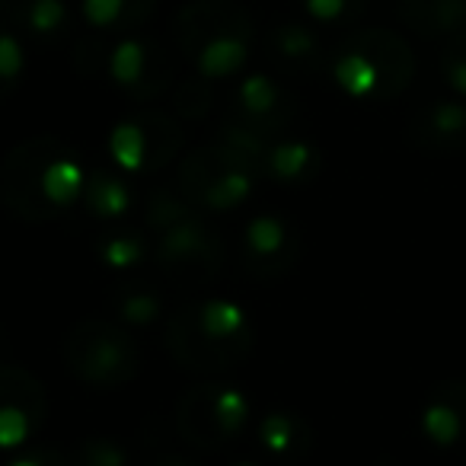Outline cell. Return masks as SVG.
<instances>
[{
  "instance_id": "6da1fadb",
  "label": "cell",
  "mask_w": 466,
  "mask_h": 466,
  "mask_svg": "<svg viewBox=\"0 0 466 466\" xmlns=\"http://www.w3.org/2000/svg\"><path fill=\"white\" fill-rule=\"evenodd\" d=\"M84 182L80 157L58 137L20 144L0 167V198L29 220L61 218Z\"/></svg>"
},
{
  "instance_id": "7a4b0ae2",
  "label": "cell",
  "mask_w": 466,
  "mask_h": 466,
  "mask_svg": "<svg viewBox=\"0 0 466 466\" xmlns=\"http://www.w3.org/2000/svg\"><path fill=\"white\" fill-rule=\"evenodd\" d=\"M253 16L237 0H192L176 16V46L205 77H230L249 61Z\"/></svg>"
},
{
  "instance_id": "3957f363",
  "label": "cell",
  "mask_w": 466,
  "mask_h": 466,
  "mask_svg": "<svg viewBox=\"0 0 466 466\" xmlns=\"http://www.w3.org/2000/svg\"><path fill=\"white\" fill-rule=\"evenodd\" d=\"M253 345V332L240 310L230 304L186 307L169 323V349L188 370H227L243 361Z\"/></svg>"
},
{
  "instance_id": "277c9868",
  "label": "cell",
  "mask_w": 466,
  "mask_h": 466,
  "mask_svg": "<svg viewBox=\"0 0 466 466\" xmlns=\"http://www.w3.org/2000/svg\"><path fill=\"white\" fill-rule=\"evenodd\" d=\"M332 74L355 96H390L412 77V52L387 29H361L339 48Z\"/></svg>"
},
{
  "instance_id": "5b68a950",
  "label": "cell",
  "mask_w": 466,
  "mask_h": 466,
  "mask_svg": "<svg viewBox=\"0 0 466 466\" xmlns=\"http://www.w3.org/2000/svg\"><path fill=\"white\" fill-rule=\"evenodd\" d=\"M67 364L96 387H118L137 370V349L125 329L106 319H84L67 336Z\"/></svg>"
},
{
  "instance_id": "8992f818",
  "label": "cell",
  "mask_w": 466,
  "mask_h": 466,
  "mask_svg": "<svg viewBox=\"0 0 466 466\" xmlns=\"http://www.w3.org/2000/svg\"><path fill=\"white\" fill-rule=\"evenodd\" d=\"M253 157L240 154L237 147H208L198 150L186 160L179 179L182 192L198 205L211 208H230L253 188Z\"/></svg>"
},
{
  "instance_id": "52a82bcc",
  "label": "cell",
  "mask_w": 466,
  "mask_h": 466,
  "mask_svg": "<svg viewBox=\"0 0 466 466\" xmlns=\"http://www.w3.org/2000/svg\"><path fill=\"white\" fill-rule=\"evenodd\" d=\"M220 262V243L201 220L186 211L179 220L160 230L157 243V266L182 285H201L218 272Z\"/></svg>"
},
{
  "instance_id": "ba28073f",
  "label": "cell",
  "mask_w": 466,
  "mask_h": 466,
  "mask_svg": "<svg viewBox=\"0 0 466 466\" xmlns=\"http://www.w3.org/2000/svg\"><path fill=\"white\" fill-rule=\"evenodd\" d=\"M249 406L240 393L224 387L192 390L179 402V431L198 447H220L247 425Z\"/></svg>"
},
{
  "instance_id": "9c48e42d",
  "label": "cell",
  "mask_w": 466,
  "mask_h": 466,
  "mask_svg": "<svg viewBox=\"0 0 466 466\" xmlns=\"http://www.w3.org/2000/svg\"><path fill=\"white\" fill-rule=\"evenodd\" d=\"M96 71L106 74L112 84H118L131 96H150L163 90L169 80V61L157 42L147 39H118L112 46L99 42Z\"/></svg>"
},
{
  "instance_id": "30bf717a",
  "label": "cell",
  "mask_w": 466,
  "mask_h": 466,
  "mask_svg": "<svg viewBox=\"0 0 466 466\" xmlns=\"http://www.w3.org/2000/svg\"><path fill=\"white\" fill-rule=\"evenodd\" d=\"M46 419V393L33 374L20 368H0V444L26 441Z\"/></svg>"
},
{
  "instance_id": "8fae6325",
  "label": "cell",
  "mask_w": 466,
  "mask_h": 466,
  "mask_svg": "<svg viewBox=\"0 0 466 466\" xmlns=\"http://www.w3.org/2000/svg\"><path fill=\"white\" fill-rule=\"evenodd\" d=\"M176 144H179V128L157 112L122 122L112 135V150H116L118 163L128 169L160 167L176 150Z\"/></svg>"
},
{
  "instance_id": "7c38bea8",
  "label": "cell",
  "mask_w": 466,
  "mask_h": 466,
  "mask_svg": "<svg viewBox=\"0 0 466 466\" xmlns=\"http://www.w3.org/2000/svg\"><path fill=\"white\" fill-rule=\"evenodd\" d=\"M294 116V99L272 77L256 74L247 77L233 93V125L266 137L281 131Z\"/></svg>"
},
{
  "instance_id": "4fadbf2b",
  "label": "cell",
  "mask_w": 466,
  "mask_h": 466,
  "mask_svg": "<svg viewBox=\"0 0 466 466\" xmlns=\"http://www.w3.org/2000/svg\"><path fill=\"white\" fill-rule=\"evenodd\" d=\"M298 253L294 233L279 218H259L247 230V262L259 275H279Z\"/></svg>"
},
{
  "instance_id": "5bb4252c",
  "label": "cell",
  "mask_w": 466,
  "mask_h": 466,
  "mask_svg": "<svg viewBox=\"0 0 466 466\" xmlns=\"http://www.w3.org/2000/svg\"><path fill=\"white\" fill-rule=\"evenodd\" d=\"M71 23L74 10L65 0H20L10 26L20 35H26V39L55 46V42H61L71 33Z\"/></svg>"
},
{
  "instance_id": "9a60e30c",
  "label": "cell",
  "mask_w": 466,
  "mask_h": 466,
  "mask_svg": "<svg viewBox=\"0 0 466 466\" xmlns=\"http://www.w3.org/2000/svg\"><path fill=\"white\" fill-rule=\"evenodd\" d=\"M268 48H272V58L279 61L288 71H317L319 61H323V46L319 39L304 26V23H281V26L272 29V39H268Z\"/></svg>"
},
{
  "instance_id": "2e32d148",
  "label": "cell",
  "mask_w": 466,
  "mask_h": 466,
  "mask_svg": "<svg viewBox=\"0 0 466 466\" xmlns=\"http://www.w3.org/2000/svg\"><path fill=\"white\" fill-rule=\"evenodd\" d=\"M400 16L425 35L457 33L466 26V0H400Z\"/></svg>"
},
{
  "instance_id": "e0dca14e",
  "label": "cell",
  "mask_w": 466,
  "mask_h": 466,
  "mask_svg": "<svg viewBox=\"0 0 466 466\" xmlns=\"http://www.w3.org/2000/svg\"><path fill=\"white\" fill-rule=\"evenodd\" d=\"M154 14V0H84V20L99 33H128Z\"/></svg>"
},
{
  "instance_id": "ac0fdd59",
  "label": "cell",
  "mask_w": 466,
  "mask_h": 466,
  "mask_svg": "<svg viewBox=\"0 0 466 466\" xmlns=\"http://www.w3.org/2000/svg\"><path fill=\"white\" fill-rule=\"evenodd\" d=\"M26 55H23V39L10 23H0V99L7 96L23 77Z\"/></svg>"
},
{
  "instance_id": "d6986e66",
  "label": "cell",
  "mask_w": 466,
  "mask_h": 466,
  "mask_svg": "<svg viewBox=\"0 0 466 466\" xmlns=\"http://www.w3.org/2000/svg\"><path fill=\"white\" fill-rule=\"evenodd\" d=\"M266 167L272 169V176L291 182L307 176L310 169H317V160H313L310 147H304V144H281L266 157Z\"/></svg>"
},
{
  "instance_id": "ffe728a7",
  "label": "cell",
  "mask_w": 466,
  "mask_h": 466,
  "mask_svg": "<svg viewBox=\"0 0 466 466\" xmlns=\"http://www.w3.org/2000/svg\"><path fill=\"white\" fill-rule=\"evenodd\" d=\"M300 10L317 23L345 26V23H351V20L361 16L364 0H300Z\"/></svg>"
},
{
  "instance_id": "44dd1931",
  "label": "cell",
  "mask_w": 466,
  "mask_h": 466,
  "mask_svg": "<svg viewBox=\"0 0 466 466\" xmlns=\"http://www.w3.org/2000/svg\"><path fill=\"white\" fill-rule=\"evenodd\" d=\"M262 441H266L275 453H288V451L304 447L300 425L288 419V415H272V419H266V425H262Z\"/></svg>"
},
{
  "instance_id": "7402d4cb",
  "label": "cell",
  "mask_w": 466,
  "mask_h": 466,
  "mask_svg": "<svg viewBox=\"0 0 466 466\" xmlns=\"http://www.w3.org/2000/svg\"><path fill=\"white\" fill-rule=\"evenodd\" d=\"M86 195H90V205L96 208V211L109 214V218L122 211L125 201H128L122 182L106 179V176H93V182H86Z\"/></svg>"
},
{
  "instance_id": "603a6c76",
  "label": "cell",
  "mask_w": 466,
  "mask_h": 466,
  "mask_svg": "<svg viewBox=\"0 0 466 466\" xmlns=\"http://www.w3.org/2000/svg\"><path fill=\"white\" fill-rule=\"evenodd\" d=\"M74 466H125V453L112 441H90L77 453Z\"/></svg>"
},
{
  "instance_id": "cb8c5ba5",
  "label": "cell",
  "mask_w": 466,
  "mask_h": 466,
  "mask_svg": "<svg viewBox=\"0 0 466 466\" xmlns=\"http://www.w3.org/2000/svg\"><path fill=\"white\" fill-rule=\"evenodd\" d=\"M118 310L128 319H150L157 313V298L154 294H141V291H135V288H128V291H122Z\"/></svg>"
},
{
  "instance_id": "d4e9b609",
  "label": "cell",
  "mask_w": 466,
  "mask_h": 466,
  "mask_svg": "<svg viewBox=\"0 0 466 466\" xmlns=\"http://www.w3.org/2000/svg\"><path fill=\"white\" fill-rule=\"evenodd\" d=\"M14 466H74V460L61 457L58 451H39V453H33V457H23L20 463H14Z\"/></svg>"
},
{
  "instance_id": "484cf974",
  "label": "cell",
  "mask_w": 466,
  "mask_h": 466,
  "mask_svg": "<svg viewBox=\"0 0 466 466\" xmlns=\"http://www.w3.org/2000/svg\"><path fill=\"white\" fill-rule=\"evenodd\" d=\"M447 71H451V80L460 86V90H466V52H453L451 58H447Z\"/></svg>"
},
{
  "instance_id": "4316f807",
  "label": "cell",
  "mask_w": 466,
  "mask_h": 466,
  "mask_svg": "<svg viewBox=\"0 0 466 466\" xmlns=\"http://www.w3.org/2000/svg\"><path fill=\"white\" fill-rule=\"evenodd\" d=\"M154 466H195V463H188V460H176V457H169V460H160V463H154Z\"/></svg>"
},
{
  "instance_id": "83f0119b",
  "label": "cell",
  "mask_w": 466,
  "mask_h": 466,
  "mask_svg": "<svg viewBox=\"0 0 466 466\" xmlns=\"http://www.w3.org/2000/svg\"><path fill=\"white\" fill-rule=\"evenodd\" d=\"M243 466H249V463H243Z\"/></svg>"
}]
</instances>
